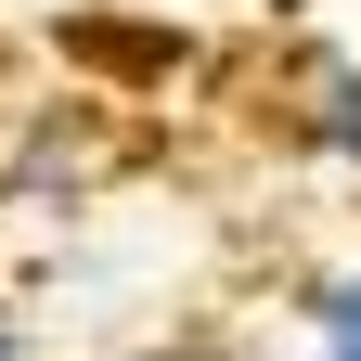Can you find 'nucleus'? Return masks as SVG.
I'll use <instances>...</instances> for the list:
<instances>
[{"mask_svg": "<svg viewBox=\"0 0 361 361\" xmlns=\"http://www.w3.org/2000/svg\"><path fill=\"white\" fill-rule=\"evenodd\" d=\"M284 116H297V142L323 155V168H348V180H361V52H310Z\"/></svg>", "mask_w": 361, "mask_h": 361, "instance_id": "obj_2", "label": "nucleus"}, {"mask_svg": "<svg viewBox=\"0 0 361 361\" xmlns=\"http://www.w3.org/2000/svg\"><path fill=\"white\" fill-rule=\"evenodd\" d=\"M297 323H310V361H361V258H336L297 297Z\"/></svg>", "mask_w": 361, "mask_h": 361, "instance_id": "obj_3", "label": "nucleus"}, {"mask_svg": "<svg viewBox=\"0 0 361 361\" xmlns=\"http://www.w3.org/2000/svg\"><path fill=\"white\" fill-rule=\"evenodd\" d=\"M104 361H233V348H207V336H142V348H104Z\"/></svg>", "mask_w": 361, "mask_h": 361, "instance_id": "obj_4", "label": "nucleus"}, {"mask_svg": "<svg viewBox=\"0 0 361 361\" xmlns=\"http://www.w3.org/2000/svg\"><path fill=\"white\" fill-rule=\"evenodd\" d=\"M0 361H52V348H39V323H26V310H0Z\"/></svg>", "mask_w": 361, "mask_h": 361, "instance_id": "obj_5", "label": "nucleus"}, {"mask_svg": "<svg viewBox=\"0 0 361 361\" xmlns=\"http://www.w3.org/2000/svg\"><path fill=\"white\" fill-rule=\"evenodd\" d=\"M90 168H104V129L65 116V104H39L13 142H0V194H78Z\"/></svg>", "mask_w": 361, "mask_h": 361, "instance_id": "obj_1", "label": "nucleus"}]
</instances>
